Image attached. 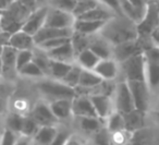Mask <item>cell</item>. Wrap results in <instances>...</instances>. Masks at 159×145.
Wrapping results in <instances>:
<instances>
[{
  "label": "cell",
  "mask_w": 159,
  "mask_h": 145,
  "mask_svg": "<svg viewBox=\"0 0 159 145\" xmlns=\"http://www.w3.org/2000/svg\"><path fill=\"white\" fill-rule=\"evenodd\" d=\"M107 22V21H106ZM106 22L104 21H89V20H79L76 19L73 25V30L75 33L82 34L86 36H94L97 35L102 27Z\"/></svg>",
  "instance_id": "cell-17"
},
{
  "label": "cell",
  "mask_w": 159,
  "mask_h": 145,
  "mask_svg": "<svg viewBox=\"0 0 159 145\" xmlns=\"http://www.w3.org/2000/svg\"><path fill=\"white\" fill-rule=\"evenodd\" d=\"M5 109H6V101H3L2 97H0V114L5 111Z\"/></svg>",
  "instance_id": "cell-50"
},
{
  "label": "cell",
  "mask_w": 159,
  "mask_h": 145,
  "mask_svg": "<svg viewBox=\"0 0 159 145\" xmlns=\"http://www.w3.org/2000/svg\"><path fill=\"white\" fill-rule=\"evenodd\" d=\"M19 2L22 3L23 6L30 9L31 11H33L34 9L37 8V3H36V0H18Z\"/></svg>",
  "instance_id": "cell-44"
},
{
  "label": "cell",
  "mask_w": 159,
  "mask_h": 145,
  "mask_svg": "<svg viewBox=\"0 0 159 145\" xmlns=\"http://www.w3.org/2000/svg\"><path fill=\"white\" fill-rule=\"evenodd\" d=\"M99 5H102V3L98 0H82V1H77L75 3V7L73 9L72 13L75 18H79V16L91 11L92 9H94V8H96Z\"/></svg>",
  "instance_id": "cell-31"
},
{
  "label": "cell",
  "mask_w": 159,
  "mask_h": 145,
  "mask_svg": "<svg viewBox=\"0 0 159 145\" xmlns=\"http://www.w3.org/2000/svg\"><path fill=\"white\" fill-rule=\"evenodd\" d=\"M71 135H72V134H71V132L68 131V130H63V129L59 130L58 129L57 134H56V136L52 140V142L50 143V145H64Z\"/></svg>",
  "instance_id": "cell-42"
},
{
  "label": "cell",
  "mask_w": 159,
  "mask_h": 145,
  "mask_svg": "<svg viewBox=\"0 0 159 145\" xmlns=\"http://www.w3.org/2000/svg\"><path fill=\"white\" fill-rule=\"evenodd\" d=\"M89 99H91L92 104H93L97 117L102 119V120H106L109 117V115L115 110L112 98L107 94H105V93L92 94L89 95Z\"/></svg>",
  "instance_id": "cell-9"
},
{
  "label": "cell",
  "mask_w": 159,
  "mask_h": 145,
  "mask_svg": "<svg viewBox=\"0 0 159 145\" xmlns=\"http://www.w3.org/2000/svg\"><path fill=\"white\" fill-rule=\"evenodd\" d=\"M119 6L121 9V13L123 16L128 18L135 24H139L143 20L144 13H145V8H139L134 6L130 0H119Z\"/></svg>",
  "instance_id": "cell-19"
},
{
  "label": "cell",
  "mask_w": 159,
  "mask_h": 145,
  "mask_svg": "<svg viewBox=\"0 0 159 145\" xmlns=\"http://www.w3.org/2000/svg\"><path fill=\"white\" fill-rule=\"evenodd\" d=\"M38 128V123L32 118L31 116L29 117H24V120H23V124H22V130H21V134L20 135L23 136H27V138H33L35 135V133L37 132Z\"/></svg>",
  "instance_id": "cell-34"
},
{
  "label": "cell",
  "mask_w": 159,
  "mask_h": 145,
  "mask_svg": "<svg viewBox=\"0 0 159 145\" xmlns=\"http://www.w3.org/2000/svg\"><path fill=\"white\" fill-rule=\"evenodd\" d=\"M74 30L72 29H55V27L44 26L33 36L35 46H38L46 40L58 37H72Z\"/></svg>",
  "instance_id": "cell-12"
},
{
  "label": "cell",
  "mask_w": 159,
  "mask_h": 145,
  "mask_svg": "<svg viewBox=\"0 0 159 145\" xmlns=\"http://www.w3.org/2000/svg\"><path fill=\"white\" fill-rule=\"evenodd\" d=\"M75 3L76 2H75L74 0H47L46 6L72 13L73 9L75 7Z\"/></svg>",
  "instance_id": "cell-36"
},
{
  "label": "cell",
  "mask_w": 159,
  "mask_h": 145,
  "mask_svg": "<svg viewBox=\"0 0 159 145\" xmlns=\"http://www.w3.org/2000/svg\"><path fill=\"white\" fill-rule=\"evenodd\" d=\"M100 58L96 56L89 48H85L79 51L75 56V63H77L82 69L94 70L96 64L99 62Z\"/></svg>",
  "instance_id": "cell-23"
},
{
  "label": "cell",
  "mask_w": 159,
  "mask_h": 145,
  "mask_svg": "<svg viewBox=\"0 0 159 145\" xmlns=\"http://www.w3.org/2000/svg\"><path fill=\"white\" fill-rule=\"evenodd\" d=\"M33 61L37 64V67L43 71L45 75H49V68H50V58L47 53L39 47L35 46L33 49Z\"/></svg>",
  "instance_id": "cell-29"
},
{
  "label": "cell",
  "mask_w": 159,
  "mask_h": 145,
  "mask_svg": "<svg viewBox=\"0 0 159 145\" xmlns=\"http://www.w3.org/2000/svg\"><path fill=\"white\" fill-rule=\"evenodd\" d=\"M156 117H157V119H159V110L156 111Z\"/></svg>",
  "instance_id": "cell-54"
},
{
  "label": "cell",
  "mask_w": 159,
  "mask_h": 145,
  "mask_svg": "<svg viewBox=\"0 0 159 145\" xmlns=\"http://www.w3.org/2000/svg\"><path fill=\"white\" fill-rule=\"evenodd\" d=\"M72 112L75 117H97L89 96H75L72 101Z\"/></svg>",
  "instance_id": "cell-14"
},
{
  "label": "cell",
  "mask_w": 159,
  "mask_h": 145,
  "mask_svg": "<svg viewBox=\"0 0 159 145\" xmlns=\"http://www.w3.org/2000/svg\"><path fill=\"white\" fill-rule=\"evenodd\" d=\"M130 1L134 6H136V7H139V8H145L146 7V3H147V0H130Z\"/></svg>",
  "instance_id": "cell-49"
},
{
  "label": "cell",
  "mask_w": 159,
  "mask_h": 145,
  "mask_svg": "<svg viewBox=\"0 0 159 145\" xmlns=\"http://www.w3.org/2000/svg\"><path fill=\"white\" fill-rule=\"evenodd\" d=\"M46 53L50 59L69 62V63H73L75 61V56H76L72 44V38H71L70 42L66 43V44L61 45V46L57 47L55 49L46 51Z\"/></svg>",
  "instance_id": "cell-15"
},
{
  "label": "cell",
  "mask_w": 159,
  "mask_h": 145,
  "mask_svg": "<svg viewBox=\"0 0 159 145\" xmlns=\"http://www.w3.org/2000/svg\"><path fill=\"white\" fill-rule=\"evenodd\" d=\"M143 54L145 56L146 62L159 64V46L154 45L152 47H149L145 51H143Z\"/></svg>",
  "instance_id": "cell-41"
},
{
  "label": "cell",
  "mask_w": 159,
  "mask_h": 145,
  "mask_svg": "<svg viewBox=\"0 0 159 145\" xmlns=\"http://www.w3.org/2000/svg\"><path fill=\"white\" fill-rule=\"evenodd\" d=\"M87 145H94V144H93V143H92V144H87Z\"/></svg>",
  "instance_id": "cell-58"
},
{
  "label": "cell",
  "mask_w": 159,
  "mask_h": 145,
  "mask_svg": "<svg viewBox=\"0 0 159 145\" xmlns=\"http://www.w3.org/2000/svg\"><path fill=\"white\" fill-rule=\"evenodd\" d=\"M130 86L132 93L133 101H134L135 110L144 112L148 106V88L146 82L144 81H126Z\"/></svg>",
  "instance_id": "cell-8"
},
{
  "label": "cell",
  "mask_w": 159,
  "mask_h": 145,
  "mask_svg": "<svg viewBox=\"0 0 159 145\" xmlns=\"http://www.w3.org/2000/svg\"><path fill=\"white\" fill-rule=\"evenodd\" d=\"M58 128L56 125H40L32 141L35 145H50L57 134Z\"/></svg>",
  "instance_id": "cell-22"
},
{
  "label": "cell",
  "mask_w": 159,
  "mask_h": 145,
  "mask_svg": "<svg viewBox=\"0 0 159 145\" xmlns=\"http://www.w3.org/2000/svg\"><path fill=\"white\" fill-rule=\"evenodd\" d=\"M89 48L91 49L96 56H98L100 59L112 58V46H111V44H109L106 40H104L100 35H98V38L91 40Z\"/></svg>",
  "instance_id": "cell-21"
},
{
  "label": "cell",
  "mask_w": 159,
  "mask_h": 145,
  "mask_svg": "<svg viewBox=\"0 0 159 145\" xmlns=\"http://www.w3.org/2000/svg\"><path fill=\"white\" fill-rule=\"evenodd\" d=\"M98 35L102 36L112 46L135 40L139 37L136 24L123 16H116L107 21Z\"/></svg>",
  "instance_id": "cell-1"
},
{
  "label": "cell",
  "mask_w": 159,
  "mask_h": 145,
  "mask_svg": "<svg viewBox=\"0 0 159 145\" xmlns=\"http://www.w3.org/2000/svg\"><path fill=\"white\" fill-rule=\"evenodd\" d=\"M146 84L149 91L159 86V64L146 62Z\"/></svg>",
  "instance_id": "cell-30"
},
{
  "label": "cell",
  "mask_w": 159,
  "mask_h": 145,
  "mask_svg": "<svg viewBox=\"0 0 159 145\" xmlns=\"http://www.w3.org/2000/svg\"><path fill=\"white\" fill-rule=\"evenodd\" d=\"M105 121H106L105 127H106V129L108 130L110 134L125 130V122H124L123 115L120 114L117 110H113Z\"/></svg>",
  "instance_id": "cell-28"
},
{
  "label": "cell",
  "mask_w": 159,
  "mask_h": 145,
  "mask_svg": "<svg viewBox=\"0 0 159 145\" xmlns=\"http://www.w3.org/2000/svg\"><path fill=\"white\" fill-rule=\"evenodd\" d=\"M126 145H130V143H128V144H126Z\"/></svg>",
  "instance_id": "cell-59"
},
{
  "label": "cell",
  "mask_w": 159,
  "mask_h": 145,
  "mask_svg": "<svg viewBox=\"0 0 159 145\" xmlns=\"http://www.w3.org/2000/svg\"><path fill=\"white\" fill-rule=\"evenodd\" d=\"M14 2H16V0H0V12L8 10Z\"/></svg>",
  "instance_id": "cell-45"
},
{
  "label": "cell",
  "mask_w": 159,
  "mask_h": 145,
  "mask_svg": "<svg viewBox=\"0 0 159 145\" xmlns=\"http://www.w3.org/2000/svg\"><path fill=\"white\" fill-rule=\"evenodd\" d=\"M19 134L14 133L13 131L5 128L2 132V135L0 138V145H16V141L19 138Z\"/></svg>",
  "instance_id": "cell-40"
},
{
  "label": "cell",
  "mask_w": 159,
  "mask_h": 145,
  "mask_svg": "<svg viewBox=\"0 0 159 145\" xmlns=\"http://www.w3.org/2000/svg\"><path fill=\"white\" fill-rule=\"evenodd\" d=\"M33 60V49H25V50H18L16 60V72L21 70L24 66H26L29 62Z\"/></svg>",
  "instance_id": "cell-37"
},
{
  "label": "cell",
  "mask_w": 159,
  "mask_h": 145,
  "mask_svg": "<svg viewBox=\"0 0 159 145\" xmlns=\"http://www.w3.org/2000/svg\"><path fill=\"white\" fill-rule=\"evenodd\" d=\"M115 96H113V107L115 110L122 115H126L135 110L134 101L128 82L122 81L116 85Z\"/></svg>",
  "instance_id": "cell-5"
},
{
  "label": "cell",
  "mask_w": 159,
  "mask_h": 145,
  "mask_svg": "<svg viewBox=\"0 0 159 145\" xmlns=\"http://www.w3.org/2000/svg\"><path fill=\"white\" fill-rule=\"evenodd\" d=\"M30 116L38 123V125H55L57 122V118L53 116L51 111L49 104H46L44 101L37 103L34 108L32 109Z\"/></svg>",
  "instance_id": "cell-11"
},
{
  "label": "cell",
  "mask_w": 159,
  "mask_h": 145,
  "mask_svg": "<svg viewBox=\"0 0 159 145\" xmlns=\"http://www.w3.org/2000/svg\"><path fill=\"white\" fill-rule=\"evenodd\" d=\"M23 120H24V116L20 114H10L7 117V120H6V128L11 131H13L16 134H21V130H22V124H23Z\"/></svg>",
  "instance_id": "cell-33"
},
{
  "label": "cell",
  "mask_w": 159,
  "mask_h": 145,
  "mask_svg": "<svg viewBox=\"0 0 159 145\" xmlns=\"http://www.w3.org/2000/svg\"><path fill=\"white\" fill-rule=\"evenodd\" d=\"M102 80L99 75H97L93 70H87V69H82L81 74H80V80L77 87L82 88H95L97 86H100L102 84Z\"/></svg>",
  "instance_id": "cell-25"
},
{
  "label": "cell",
  "mask_w": 159,
  "mask_h": 145,
  "mask_svg": "<svg viewBox=\"0 0 159 145\" xmlns=\"http://www.w3.org/2000/svg\"><path fill=\"white\" fill-rule=\"evenodd\" d=\"M72 101L73 99L63 98L51 101V103H49V107H50L53 116L57 118L58 121L66 120V119L70 118L71 116H73Z\"/></svg>",
  "instance_id": "cell-18"
},
{
  "label": "cell",
  "mask_w": 159,
  "mask_h": 145,
  "mask_svg": "<svg viewBox=\"0 0 159 145\" xmlns=\"http://www.w3.org/2000/svg\"><path fill=\"white\" fill-rule=\"evenodd\" d=\"M32 143H33V141H32L31 138L21 135V136H19L16 145H32Z\"/></svg>",
  "instance_id": "cell-47"
},
{
  "label": "cell",
  "mask_w": 159,
  "mask_h": 145,
  "mask_svg": "<svg viewBox=\"0 0 159 145\" xmlns=\"http://www.w3.org/2000/svg\"><path fill=\"white\" fill-rule=\"evenodd\" d=\"M139 53H142V51L139 50L136 40L112 46V58L119 63Z\"/></svg>",
  "instance_id": "cell-13"
},
{
  "label": "cell",
  "mask_w": 159,
  "mask_h": 145,
  "mask_svg": "<svg viewBox=\"0 0 159 145\" xmlns=\"http://www.w3.org/2000/svg\"><path fill=\"white\" fill-rule=\"evenodd\" d=\"M64 145H85V144L81 141V138H79L77 136H75L72 134V135L69 138V140L66 141V143Z\"/></svg>",
  "instance_id": "cell-46"
},
{
  "label": "cell",
  "mask_w": 159,
  "mask_h": 145,
  "mask_svg": "<svg viewBox=\"0 0 159 145\" xmlns=\"http://www.w3.org/2000/svg\"><path fill=\"white\" fill-rule=\"evenodd\" d=\"M8 45L13 47L16 50H25V49L32 50V49L35 48V43H34L33 36L25 33L22 30L14 32L13 34L10 35L9 44Z\"/></svg>",
  "instance_id": "cell-16"
},
{
  "label": "cell",
  "mask_w": 159,
  "mask_h": 145,
  "mask_svg": "<svg viewBox=\"0 0 159 145\" xmlns=\"http://www.w3.org/2000/svg\"><path fill=\"white\" fill-rule=\"evenodd\" d=\"M75 2H77V1H82V0H74Z\"/></svg>",
  "instance_id": "cell-57"
},
{
  "label": "cell",
  "mask_w": 159,
  "mask_h": 145,
  "mask_svg": "<svg viewBox=\"0 0 159 145\" xmlns=\"http://www.w3.org/2000/svg\"><path fill=\"white\" fill-rule=\"evenodd\" d=\"M0 74H2V61H1V57H0Z\"/></svg>",
  "instance_id": "cell-53"
},
{
  "label": "cell",
  "mask_w": 159,
  "mask_h": 145,
  "mask_svg": "<svg viewBox=\"0 0 159 145\" xmlns=\"http://www.w3.org/2000/svg\"><path fill=\"white\" fill-rule=\"evenodd\" d=\"M2 32V29H1V23H0V33Z\"/></svg>",
  "instance_id": "cell-56"
},
{
  "label": "cell",
  "mask_w": 159,
  "mask_h": 145,
  "mask_svg": "<svg viewBox=\"0 0 159 145\" xmlns=\"http://www.w3.org/2000/svg\"><path fill=\"white\" fill-rule=\"evenodd\" d=\"M159 26V1L147 0L143 20L136 25L139 36H150V34Z\"/></svg>",
  "instance_id": "cell-4"
},
{
  "label": "cell",
  "mask_w": 159,
  "mask_h": 145,
  "mask_svg": "<svg viewBox=\"0 0 159 145\" xmlns=\"http://www.w3.org/2000/svg\"><path fill=\"white\" fill-rule=\"evenodd\" d=\"M157 110H159V101H158V104H157Z\"/></svg>",
  "instance_id": "cell-55"
},
{
  "label": "cell",
  "mask_w": 159,
  "mask_h": 145,
  "mask_svg": "<svg viewBox=\"0 0 159 145\" xmlns=\"http://www.w3.org/2000/svg\"><path fill=\"white\" fill-rule=\"evenodd\" d=\"M80 129L85 133H95L105 127L104 120L98 117H76Z\"/></svg>",
  "instance_id": "cell-26"
},
{
  "label": "cell",
  "mask_w": 159,
  "mask_h": 145,
  "mask_svg": "<svg viewBox=\"0 0 159 145\" xmlns=\"http://www.w3.org/2000/svg\"><path fill=\"white\" fill-rule=\"evenodd\" d=\"M16 54H18V50L14 49L13 47L9 46V45L3 47L2 51H1V55H0L1 61H2V74L16 72Z\"/></svg>",
  "instance_id": "cell-24"
},
{
  "label": "cell",
  "mask_w": 159,
  "mask_h": 145,
  "mask_svg": "<svg viewBox=\"0 0 159 145\" xmlns=\"http://www.w3.org/2000/svg\"><path fill=\"white\" fill-rule=\"evenodd\" d=\"M110 136L111 134L106 129V127L102 128L97 132L94 133V145H110Z\"/></svg>",
  "instance_id": "cell-39"
},
{
  "label": "cell",
  "mask_w": 159,
  "mask_h": 145,
  "mask_svg": "<svg viewBox=\"0 0 159 145\" xmlns=\"http://www.w3.org/2000/svg\"><path fill=\"white\" fill-rule=\"evenodd\" d=\"M74 63V62H73ZM73 63H69V62L59 61V60H52L50 59V68H49V77L53 80H58L61 81L69 70L71 69Z\"/></svg>",
  "instance_id": "cell-27"
},
{
  "label": "cell",
  "mask_w": 159,
  "mask_h": 145,
  "mask_svg": "<svg viewBox=\"0 0 159 145\" xmlns=\"http://www.w3.org/2000/svg\"><path fill=\"white\" fill-rule=\"evenodd\" d=\"M47 11H48V6H39L34 9L24 21L21 30L34 36L42 27H44Z\"/></svg>",
  "instance_id": "cell-7"
},
{
  "label": "cell",
  "mask_w": 159,
  "mask_h": 145,
  "mask_svg": "<svg viewBox=\"0 0 159 145\" xmlns=\"http://www.w3.org/2000/svg\"><path fill=\"white\" fill-rule=\"evenodd\" d=\"M98 1L102 5L106 6L109 9L112 10L117 16H122L121 9H120V6H119V0H98Z\"/></svg>",
  "instance_id": "cell-43"
},
{
  "label": "cell",
  "mask_w": 159,
  "mask_h": 145,
  "mask_svg": "<svg viewBox=\"0 0 159 145\" xmlns=\"http://www.w3.org/2000/svg\"><path fill=\"white\" fill-rule=\"evenodd\" d=\"M117 14L112 11L111 9H109L108 7L104 5H99L96 8L92 9L91 11L86 12L83 16H79V20H89V21H106L112 19L113 16H116Z\"/></svg>",
  "instance_id": "cell-20"
},
{
  "label": "cell",
  "mask_w": 159,
  "mask_h": 145,
  "mask_svg": "<svg viewBox=\"0 0 159 145\" xmlns=\"http://www.w3.org/2000/svg\"><path fill=\"white\" fill-rule=\"evenodd\" d=\"M3 130H5V128L2 127V123L0 122V138H1V135H2V132H3Z\"/></svg>",
  "instance_id": "cell-52"
},
{
  "label": "cell",
  "mask_w": 159,
  "mask_h": 145,
  "mask_svg": "<svg viewBox=\"0 0 159 145\" xmlns=\"http://www.w3.org/2000/svg\"><path fill=\"white\" fill-rule=\"evenodd\" d=\"M75 20L76 18L71 12L48 7L44 26L55 27V29H72Z\"/></svg>",
  "instance_id": "cell-6"
},
{
  "label": "cell",
  "mask_w": 159,
  "mask_h": 145,
  "mask_svg": "<svg viewBox=\"0 0 159 145\" xmlns=\"http://www.w3.org/2000/svg\"><path fill=\"white\" fill-rule=\"evenodd\" d=\"M18 73L20 75H22V77H45L43 71L38 68L37 64H36L33 60H32L31 62H29L26 66L23 67Z\"/></svg>",
  "instance_id": "cell-35"
},
{
  "label": "cell",
  "mask_w": 159,
  "mask_h": 145,
  "mask_svg": "<svg viewBox=\"0 0 159 145\" xmlns=\"http://www.w3.org/2000/svg\"><path fill=\"white\" fill-rule=\"evenodd\" d=\"M72 37H58V38H52V40H46V42L42 43L40 45H38L37 47H39L40 49L45 51H49L51 49H55L57 47L61 46V45L66 44V43L70 42Z\"/></svg>",
  "instance_id": "cell-38"
},
{
  "label": "cell",
  "mask_w": 159,
  "mask_h": 145,
  "mask_svg": "<svg viewBox=\"0 0 159 145\" xmlns=\"http://www.w3.org/2000/svg\"><path fill=\"white\" fill-rule=\"evenodd\" d=\"M81 70L82 68L79 66L77 63H73L71 69L69 70V72L66 73V75L61 80L64 84L69 85L70 87L76 88L77 84H79V80H80V74H81Z\"/></svg>",
  "instance_id": "cell-32"
},
{
  "label": "cell",
  "mask_w": 159,
  "mask_h": 145,
  "mask_svg": "<svg viewBox=\"0 0 159 145\" xmlns=\"http://www.w3.org/2000/svg\"><path fill=\"white\" fill-rule=\"evenodd\" d=\"M47 2V0H36V3H37V7L39 5H43V3Z\"/></svg>",
  "instance_id": "cell-51"
},
{
  "label": "cell",
  "mask_w": 159,
  "mask_h": 145,
  "mask_svg": "<svg viewBox=\"0 0 159 145\" xmlns=\"http://www.w3.org/2000/svg\"><path fill=\"white\" fill-rule=\"evenodd\" d=\"M150 38H152L154 45H156V46H159V26L157 27V29L155 30V31L152 32V34H150Z\"/></svg>",
  "instance_id": "cell-48"
},
{
  "label": "cell",
  "mask_w": 159,
  "mask_h": 145,
  "mask_svg": "<svg viewBox=\"0 0 159 145\" xmlns=\"http://www.w3.org/2000/svg\"><path fill=\"white\" fill-rule=\"evenodd\" d=\"M119 66H121L125 81L146 82V59L143 51L120 62Z\"/></svg>",
  "instance_id": "cell-3"
},
{
  "label": "cell",
  "mask_w": 159,
  "mask_h": 145,
  "mask_svg": "<svg viewBox=\"0 0 159 145\" xmlns=\"http://www.w3.org/2000/svg\"><path fill=\"white\" fill-rule=\"evenodd\" d=\"M119 62L113 58L100 59L94 68V72L102 77V81H112L119 74Z\"/></svg>",
  "instance_id": "cell-10"
},
{
  "label": "cell",
  "mask_w": 159,
  "mask_h": 145,
  "mask_svg": "<svg viewBox=\"0 0 159 145\" xmlns=\"http://www.w3.org/2000/svg\"><path fill=\"white\" fill-rule=\"evenodd\" d=\"M37 88L43 95L50 98L51 101L56 99H73L76 96V90L70 87L62 81L53 79H47L37 83Z\"/></svg>",
  "instance_id": "cell-2"
}]
</instances>
